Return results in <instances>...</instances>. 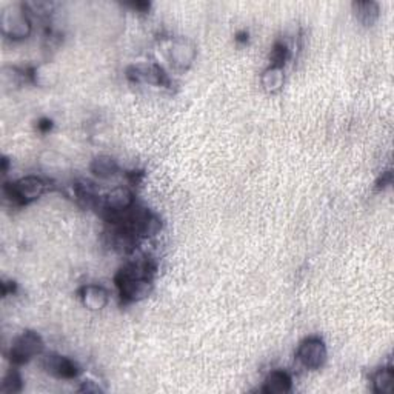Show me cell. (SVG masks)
Wrapping results in <instances>:
<instances>
[{"label": "cell", "mask_w": 394, "mask_h": 394, "mask_svg": "<svg viewBox=\"0 0 394 394\" xmlns=\"http://www.w3.org/2000/svg\"><path fill=\"white\" fill-rule=\"evenodd\" d=\"M120 296L127 300H140L151 293L153 283L148 277V268L131 263L122 268L116 277Z\"/></svg>", "instance_id": "cell-1"}, {"label": "cell", "mask_w": 394, "mask_h": 394, "mask_svg": "<svg viewBox=\"0 0 394 394\" xmlns=\"http://www.w3.org/2000/svg\"><path fill=\"white\" fill-rule=\"evenodd\" d=\"M0 27H2V33L12 41L27 39L33 31V25L27 14V6L10 5L8 8H5L0 16Z\"/></svg>", "instance_id": "cell-2"}, {"label": "cell", "mask_w": 394, "mask_h": 394, "mask_svg": "<svg viewBox=\"0 0 394 394\" xmlns=\"http://www.w3.org/2000/svg\"><path fill=\"white\" fill-rule=\"evenodd\" d=\"M43 353V340L41 336L33 331H27L19 336V338L12 342L10 356L11 360L17 365L27 364L36 356H41Z\"/></svg>", "instance_id": "cell-3"}, {"label": "cell", "mask_w": 394, "mask_h": 394, "mask_svg": "<svg viewBox=\"0 0 394 394\" xmlns=\"http://www.w3.org/2000/svg\"><path fill=\"white\" fill-rule=\"evenodd\" d=\"M327 347L319 338L305 339L297 348V359L307 370H319L327 362Z\"/></svg>", "instance_id": "cell-4"}, {"label": "cell", "mask_w": 394, "mask_h": 394, "mask_svg": "<svg viewBox=\"0 0 394 394\" xmlns=\"http://www.w3.org/2000/svg\"><path fill=\"white\" fill-rule=\"evenodd\" d=\"M10 197L17 204H28L39 199L45 191V182L37 176H27L8 186Z\"/></svg>", "instance_id": "cell-5"}, {"label": "cell", "mask_w": 394, "mask_h": 394, "mask_svg": "<svg viewBox=\"0 0 394 394\" xmlns=\"http://www.w3.org/2000/svg\"><path fill=\"white\" fill-rule=\"evenodd\" d=\"M197 48L190 39L176 37L171 43L170 59L171 63L179 69H188L196 61Z\"/></svg>", "instance_id": "cell-6"}, {"label": "cell", "mask_w": 394, "mask_h": 394, "mask_svg": "<svg viewBox=\"0 0 394 394\" xmlns=\"http://www.w3.org/2000/svg\"><path fill=\"white\" fill-rule=\"evenodd\" d=\"M42 366L51 376L59 379H74L79 374V366L76 365V362L69 358L61 356V354H48V356H45L42 360Z\"/></svg>", "instance_id": "cell-7"}, {"label": "cell", "mask_w": 394, "mask_h": 394, "mask_svg": "<svg viewBox=\"0 0 394 394\" xmlns=\"http://www.w3.org/2000/svg\"><path fill=\"white\" fill-rule=\"evenodd\" d=\"M133 205H134L133 193L128 188H124V186H119V188L108 193L105 200H103V208H105L107 215H109V217H111V221L119 215H122V212L133 208Z\"/></svg>", "instance_id": "cell-8"}, {"label": "cell", "mask_w": 394, "mask_h": 394, "mask_svg": "<svg viewBox=\"0 0 394 394\" xmlns=\"http://www.w3.org/2000/svg\"><path fill=\"white\" fill-rule=\"evenodd\" d=\"M128 77L135 82H144L148 85H162L164 71L153 63H145V65H135L128 69Z\"/></svg>", "instance_id": "cell-9"}, {"label": "cell", "mask_w": 394, "mask_h": 394, "mask_svg": "<svg viewBox=\"0 0 394 394\" xmlns=\"http://www.w3.org/2000/svg\"><path fill=\"white\" fill-rule=\"evenodd\" d=\"M82 303L91 311H100L108 303V292L100 285H87L80 292Z\"/></svg>", "instance_id": "cell-10"}, {"label": "cell", "mask_w": 394, "mask_h": 394, "mask_svg": "<svg viewBox=\"0 0 394 394\" xmlns=\"http://www.w3.org/2000/svg\"><path fill=\"white\" fill-rule=\"evenodd\" d=\"M293 380L287 371H273L265 379L262 391L267 394H285L292 390Z\"/></svg>", "instance_id": "cell-11"}, {"label": "cell", "mask_w": 394, "mask_h": 394, "mask_svg": "<svg viewBox=\"0 0 394 394\" xmlns=\"http://www.w3.org/2000/svg\"><path fill=\"white\" fill-rule=\"evenodd\" d=\"M89 170H91L96 177L111 179L119 173V164L114 157L107 156V154H100V156L93 159Z\"/></svg>", "instance_id": "cell-12"}, {"label": "cell", "mask_w": 394, "mask_h": 394, "mask_svg": "<svg viewBox=\"0 0 394 394\" xmlns=\"http://www.w3.org/2000/svg\"><path fill=\"white\" fill-rule=\"evenodd\" d=\"M31 79L36 83V85L42 87V88H48L53 87L57 83V79H59V71L53 65V63H42L37 68L33 69L31 73Z\"/></svg>", "instance_id": "cell-13"}, {"label": "cell", "mask_w": 394, "mask_h": 394, "mask_svg": "<svg viewBox=\"0 0 394 394\" xmlns=\"http://www.w3.org/2000/svg\"><path fill=\"white\" fill-rule=\"evenodd\" d=\"M262 87L267 93H277L281 91L285 82V76H283V68L271 65L262 73Z\"/></svg>", "instance_id": "cell-14"}, {"label": "cell", "mask_w": 394, "mask_h": 394, "mask_svg": "<svg viewBox=\"0 0 394 394\" xmlns=\"http://www.w3.org/2000/svg\"><path fill=\"white\" fill-rule=\"evenodd\" d=\"M353 11L358 21L366 27H371L379 17V5L376 2H354Z\"/></svg>", "instance_id": "cell-15"}, {"label": "cell", "mask_w": 394, "mask_h": 394, "mask_svg": "<svg viewBox=\"0 0 394 394\" xmlns=\"http://www.w3.org/2000/svg\"><path fill=\"white\" fill-rule=\"evenodd\" d=\"M374 391L379 394H393L394 393V371L393 366L380 368L373 376Z\"/></svg>", "instance_id": "cell-16"}, {"label": "cell", "mask_w": 394, "mask_h": 394, "mask_svg": "<svg viewBox=\"0 0 394 394\" xmlns=\"http://www.w3.org/2000/svg\"><path fill=\"white\" fill-rule=\"evenodd\" d=\"M42 164L48 170H65L68 168V160L54 151H47L42 156Z\"/></svg>", "instance_id": "cell-17"}, {"label": "cell", "mask_w": 394, "mask_h": 394, "mask_svg": "<svg viewBox=\"0 0 394 394\" xmlns=\"http://www.w3.org/2000/svg\"><path fill=\"white\" fill-rule=\"evenodd\" d=\"M21 390H22V379H21V376H19V373L11 371L8 376L5 377L0 391L5 393V394H12V393H19Z\"/></svg>", "instance_id": "cell-18"}, {"label": "cell", "mask_w": 394, "mask_h": 394, "mask_svg": "<svg viewBox=\"0 0 394 394\" xmlns=\"http://www.w3.org/2000/svg\"><path fill=\"white\" fill-rule=\"evenodd\" d=\"M288 59V48L283 43H276L273 51H271V65L283 68V63Z\"/></svg>", "instance_id": "cell-19"}]
</instances>
